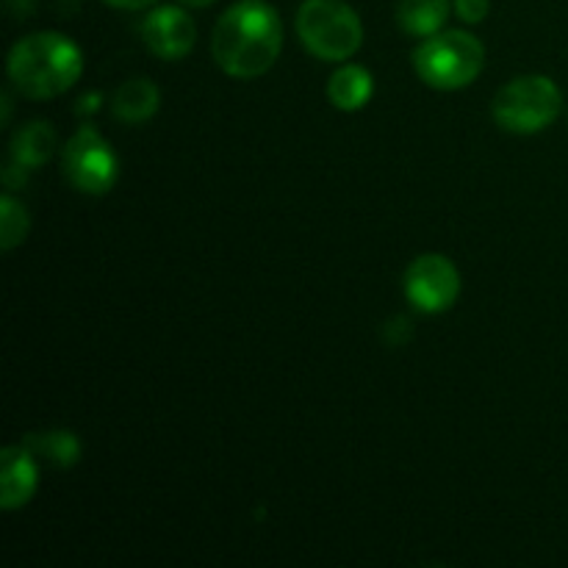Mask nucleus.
<instances>
[{"label":"nucleus","mask_w":568,"mask_h":568,"mask_svg":"<svg viewBox=\"0 0 568 568\" xmlns=\"http://www.w3.org/2000/svg\"><path fill=\"white\" fill-rule=\"evenodd\" d=\"M283 50V22L275 6L242 0L216 20L211 37L214 61L233 78H261L275 67Z\"/></svg>","instance_id":"obj_1"},{"label":"nucleus","mask_w":568,"mask_h":568,"mask_svg":"<svg viewBox=\"0 0 568 568\" xmlns=\"http://www.w3.org/2000/svg\"><path fill=\"white\" fill-rule=\"evenodd\" d=\"M6 70L17 92L31 100H50L75 87L83 72V55L64 33L37 31L11 48Z\"/></svg>","instance_id":"obj_2"},{"label":"nucleus","mask_w":568,"mask_h":568,"mask_svg":"<svg viewBox=\"0 0 568 568\" xmlns=\"http://www.w3.org/2000/svg\"><path fill=\"white\" fill-rule=\"evenodd\" d=\"M486 64V48L475 33L438 31L414 50V70L427 87L455 92L477 81Z\"/></svg>","instance_id":"obj_3"},{"label":"nucleus","mask_w":568,"mask_h":568,"mask_svg":"<svg viewBox=\"0 0 568 568\" xmlns=\"http://www.w3.org/2000/svg\"><path fill=\"white\" fill-rule=\"evenodd\" d=\"M297 37L322 61H347L364 44V26L344 0H305L297 11Z\"/></svg>","instance_id":"obj_4"},{"label":"nucleus","mask_w":568,"mask_h":568,"mask_svg":"<svg viewBox=\"0 0 568 568\" xmlns=\"http://www.w3.org/2000/svg\"><path fill=\"white\" fill-rule=\"evenodd\" d=\"M564 111V92L547 75H519L494 94L491 114L503 131L541 133Z\"/></svg>","instance_id":"obj_5"},{"label":"nucleus","mask_w":568,"mask_h":568,"mask_svg":"<svg viewBox=\"0 0 568 568\" xmlns=\"http://www.w3.org/2000/svg\"><path fill=\"white\" fill-rule=\"evenodd\" d=\"M61 170L78 192L100 197V194L114 189L116 175H120V161H116L111 144L103 139V133L94 131L92 125H83L61 148Z\"/></svg>","instance_id":"obj_6"},{"label":"nucleus","mask_w":568,"mask_h":568,"mask_svg":"<svg viewBox=\"0 0 568 568\" xmlns=\"http://www.w3.org/2000/svg\"><path fill=\"white\" fill-rule=\"evenodd\" d=\"M458 266L438 253H425L405 270V297L422 314H444L458 303Z\"/></svg>","instance_id":"obj_7"},{"label":"nucleus","mask_w":568,"mask_h":568,"mask_svg":"<svg viewBox=\"0 0 568 568\" xmlns=\"http://www.w3.org/2000/svg\"><path fill=\"white\" fill-rule=\"evenodd\" d=\"M142 39L150 53L164 61H181L197 42V26L181 6H155L142 20Z\"/></svg>","instance_id":"obj_8"},{"label":"nucleus","mask_w":568,"mask_h":568,"mask_svg":"<svg viewBox=\"0 0 568 568\" xmlns=\"http://www.w3.org/2000/svg\"><path fill=\"white\" fill-rule=\"evenodd\" d=\"M39 460L26 444H14L0 453V508L20 510L31 503L39 486Z\"/></svg>","instance_id":"obj_9"},{"label":"nucleus","mask_w":568,"mask_h":568,"mask_svg":"<svg viewBox=\"0 0 568 568\" xmlns=\"http://www.w3.org/2000/svg\"><path fill=\"white\" fill-rule=\"evenodd\" d=\"M375 92V78L366 67L344 64L327 81V100L338 111H361Z\"/></svg>","instance_id":"obj_10"},{"label":"nucleus","mask_w":568,"mask_h":568,"mask_svg":"<svg viewBox=\"0 0 568 568\" xmlns=\"http://www.w3.org/2000/svg\"><path fill=\"white\" fill-rule=\"evenodd\" d=\"M159 105L161 92L150 78H131V81H125L116 89L114 100H111V109H114L116 120L128 122V125L148 122L159 111Z\"/></svg>","instance_id":"obj_11"},{"label":"nucleus","mask_w":568,"mask_h":568,"mask_svg":"<svg viewBox=\"0 0 568 568\" xmlns=\"http://www.w3.org/2000/svg\"><path fill=\"white\" fill-rule=\"evenodd\" d=\"M55 148H59V139H55L53 125L44 120H33L22 125L11 139V159L20 161L28 170H37L44 161L53 159Z\"/></svg>","instance_id":"obj_12"},{"label":"nucleus","mask_w":568,"mask_h":568,"mask_svg":"<svg viewBox=\"0 0 568 568\" xmlns=\"http://www.w3.org/2000/svg\"><path fill=\"white\" fill-rule=\"evenodd\" d=\"M22 444L31 449L39 464H48L53 469H72L81 460V444L70 430L28 433Z\"/></svg>","instance_id":"obj_13"},{"label":"nucleus","mask_w":568,"mask_h":568,"mask_svg":"<svg viewBox=\"0 0 568 568\" xmlns=\"http://www.w3.org/2000/svg\"><path fill=\"white\" fill-rule=\"evenodd\" d=\"M449 17V0H399L397 22L410 37H433Z\"/></svg>","instance_id":"obj_14"},{"label":"nucleus","mask_w":568,"mask_h":568,"mask_svg":"<svg viewBox=\"0 0 568 568\" xmlns=\"http://www.w3.org/2000/svg\"><path fill=\"white\" fill-rule=\"evenodd\" d=\"M28 227H31V216H28L26 205L11 197V194H3L0 197V247L6 253L20 247L28 236Z\"/></svg>","instance_id":"obj_15"},{"label":"nucleus","mask_w":568,"mask_h":568,"mask_svg":"<svg viewBox=\"0 0 568 568\" xmlns=\"http://www.w3.org/2000/svg\"><path fill=\"white\" fill-rule=\"evenodd\" d=\"M453 6H455V14H458L464 22H469V26L483 22L488 17V11H491V0H455Z\"/></svg>","instance_id":"obj_16"},{"label":"nucleus","mask_w":568,"mask_h":568,"mask_svg":"<svg viewBox=\"0 0 568 568\" xmlns=\"http://www.w3.org/2000/svg\"><path fill=\"white\" fill-rule=\"evenodd\" d=\"M26 175H28V166H22L20 161H14V159H11V164L3 170V181L9 189L22 186V183H26Z\"/></svg>","instance_id":"obj_17"},{"label":"nucleus","mask_w":568,"mask_h":568,"mask_svg":"<svg viewBox=\"0 0 568 568\" xmlns=\"http://www.w3.org/2000/svg\"><path fill=\"white\" fill-rule=\"evenodd\" d=\"M103 3L114 6V9H125V11H139V9H150L155 0H103Z\"/></svg>","instance_id":"obj_18"},{"label":"nucleus","mask_w":568,"mask_h":568,"mask_svg":"<svg viewBox=\"0 0 568 568\" xmlns=\"http://www.w3.org/2000/svg\"><path fill=\"white\" fill-rule=\"evenodd\" d=\"M98 103H100V94L94 92V94H83L81 98V105H78V111H98Z\"/></svg>","instance_id":"obj_19"},{"label":"nucleus","mask_w":568,"mask_h":568,"mask_svg":"<svg viewBox=\"0 0 568 568\" xmlns=\"http://www.w3.org/2000/svg\"><path fill=\"white\" fill-rule=\"evenodd\" d=\"M178 3L189 6V9H205V6H211L214 0H178Z\"/></svg>","instance_id":"obj_20"},{"label":"nucleus","mask_w":568,"mask_h":568,"mask_svg":"<svg viewBox=\"0 0 568 568\" xmlns=\"http://www.w3.org/2000/svg\"><path fill=\"white\" fill-rule=\"evenodd\" d=\"M9 116H11V98L9 92H3V125H9Z\"/></svg>","instance_id":"obj_21"}]
</instances>
